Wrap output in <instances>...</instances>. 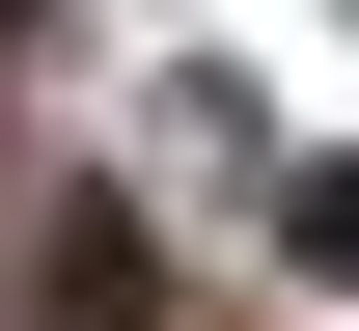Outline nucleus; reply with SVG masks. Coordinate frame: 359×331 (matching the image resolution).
I'll list each match as a JSON object with an SVG mask.
<instances>
[{
  "mask_svg": "<svg viewBox=\"0 0 359 331\" xmlns=\"http://www.w3.org/2000/svg\"><path fill=\"white\" fill-rule=\"evenodd\" d=\"M28 304H55V331H111V304H138V221H111V193H83V221H28Z\"/></svg>",
  "mask_w": 359,
  "mask_h": 331,
  "instance_id": "f257e3e1",
  "label": "nucleus"
},
{
  "mask_svg": "<svg viewBox=\"0 0 359 331\" xmlns=\"http://www.w3.org/2000/svg\"><path fill=\"white\" fill-rule=\"evenodd\" d=\"M276 248H304V276L359 304V166H276Z\"/></svg>",
  "mask_w": 359,
  "mask_h": 331,
  "instance_id": "f03ea898",
  "label": "nucleus"
}]
</instances>
